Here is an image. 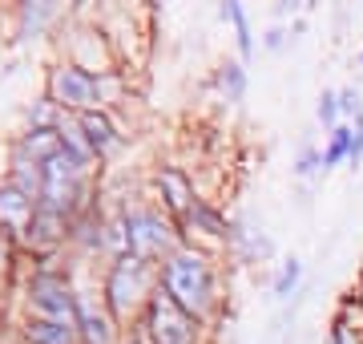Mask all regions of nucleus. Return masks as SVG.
<instances>
[{
	"label": "nucleus",
	"instance_id": "f8f14e48",
	"mask_svg": "<svg viewBox=\"0 0 363 344\" xmlns=\"http://www.w3.org/2000/svg\"><path fill=\"white\" fill-rule=\"evenodd\" d=\"M226 247H230L234 255H242L247 264H262V259H271L274 255V243L262 231H250V227L242 223H230V239H226Z\"/></svg>",
	"mask_w": 363,
	"mask_h": 344
},
{
	"label": "nucleus",
	"instance_id": "6ab92c4d",
	"mask_svg": "<svg viewBox=\"0 0 363 344\" xmlns=\"http://www.w3.org/2000/svg\"><path fill=\"white\" fill-rule=\"evenodd\" d=\"M52 16H57V4H49V0L21 4V25H25V37H28V33H40V28L49 25Z\"/></svg>",
	"mask_w": 363,
	"mask_h": 344
},
{
	"label": "nucleus",
	"instance_id": "6e6552de",
	"mask_svg": "<svg viewBox=\"0 0 363 344\" xmlns=\"http://www.w3.org/2000/svg\"><path fill=\"white\" fill-rule=\"evenodd\" d=\"M77 328H81V344H121L125 340V328H117V320L105 312L101 300L93 304L89 296H81Z\"/></svg>",
	"mask_w": 363,
	"mask_h": 344
},
{
	"label": "nucleus",
	"instance_id": "39448f33",
	"mask_svg": "<svg viewBox=\"0 0 363 344\" xmlns=\"http://www.w3.org/2000/svg\"><path fill=\"white\" fill-rule=\"evenodd\" d=\"M138 328L145 332L150 344H202V324L186 316L162 288L154 291V300H150Z\"/></svg>",
	"mask_w": 363,
	"mask_h": 344
},
{
	"label": "nucleus",
	"instance_id": "7ed1b4c3",
	"mask_svg": "<svg viewBox=\"0 0 363 344\" xmlns=\"http://www.w3.org/2000/svg\"><path fill=\"white\" fill-rule=\"evenodd\" d=\"M121 227H125V252L145 259V264H162L169 252H178L182 243V227L157 207H125L117 211Z\"/></svg>",
	"mask_w": 363,
	"mask_h": 344
},
{
	"label": "nucleus",
	"instance_id": "f03ea898",
	"mask_svg": "<svg viewBox=\"0 0 363 344\" xmlns=\"http://www.w3.org/2000/svg\"><path fill=\"white\" fill-rule=\"evenodd\" d=\"M154 291H157V264H145V259L125 252L105 267L101 304H105V312L117 320V328L130 332L133 324H142L145 308L154 300Z\"/></svg>",
	"mask_w": 363,
	"mask_h": 344
},
{
	"label": "nucleus",
	"instance_id": "20e7f679",
	"mask_svg": "<svg viewBox=\"0 0 363 344\" xmlns=\"http://www.w3.org/2000/svg\"><path fill=\"white\" fill-rule=\"evenodd\" d=\"M45 97L61 114H89V109H105V90L101 77L89 69L73 65V61H57L45 73Z\"/></svg>",
	"mask_w": 363,
	"mask_h": 344
},
{
	"label": "nucleus",
	"instance_id": "393cba45",
	"mask_svg": "<svg viewBox=\"0 0 363 344\" xmlns=\"http://www.w3.org/2000/svg\"><path fill=\"white\" fill-rule=\"evenodd\" d=\"M363 162V122L355 126V142H351V154H347V166H359Z\"/></svg>",
	"mask_w": 363,
	"mask_h": 344
},
{
	"label": "nucleus",
	"instance_id": "a878e982",
	"mask_svg": "<svg viewBox=\"0 0 363 344\" xmlns=\"http://www.w3.org/2000/svg\"><path fill=\"white\" fill-rule=\"evenodd\" d=\"M359 65H363V49H359Z\"/></svg>",
	"mask_w": 363,
	"mask_h": 344
},
{
	"label": "nucleus",
	"instance_id": "dca6fc26",
	"mask_svg": "<svg viewBox=\"0 0 363 344\" xmlns=\"http://www.w3.org/2000/svg\"><path fill=\"white\" fill-rule=\"evenodd\" d=\"M222 21H230V25H234V41H238V53H242V61H247V57H255V33H250L247 9H242L238 0H226V4H222Z\"/></svg>",
	"mask_w": 363,
	"mask_h": 344
},
{
	"label": "nucleus",
	"instance_id": "aec40b11",
	"mask_svg": "<svg viewBox=\"0 0 363 344\" xmlns=\"http://www.w3.org/2000/svg\"><path fill=\"white\" fill-rule=\"evenodd\" d=\"M315 118H319V126H323L327 134L335 130V126H343V109H339V90H323L319 93V102H315Z\"/></svg>",
	"mask_w": 363,
	"mask_h": 344
},
{
	"label": "nucleus",
	"instance_id": "a211bd4d",
	"mask_svg": "<svg viewBox=\"0 0 363 344\" xmlns=\"http://www.w3.org/2000/svg\"><path fill=\"white\" fill-rule=\"evenodd\" d=\"M298 284H303V264L291 255V259H283V264H279V276L271 279V296L279 300V304H286V300L298 291Z\"/></svg>",
	"mask_w": 363,
	"mask_h": 344
},
{
	"label": "nucleus",
	"instance_id": "4be33fe9",
	"mask_svg": "<svg viewBox=\"0 0 363 344\" xmlns=\"http://www.w3.org/2000/svg\"><path fill=\"white\" fill-rule=\"evenodd\" d=\"M16 239H9V243H0V300L9 296V288H13V272H16Z\"/></svg>",
	"mask_w": 363,
	"mask_h": 344
},
{
	"label": "nucleus",
	"instance_id": "5701e85b",
	"mask_svg": "<svg viewBox=\"0 0 363 344\" xmlns=\"http://www.w3.org/2000/svg\"><path fill=\"white\" fill-rule=\"evenodd\" d=\"M339 109H343V118H347L351 126H359L363 122V93L355 90V85H343V90H339Z\"/></svg>",
	"mask_w": 363,
	"mask_h": 344
},
{
	"label": "nucleus",
	"instance_id": "9b49d317",
	"mask_svg": "<svg viewBox=\"0 0 363 344\" xmlns=\"http://www.w3.org/2000/svg\"><path fill=\"white\" fill-rule=\"evenodd\" d=\"M65 146H61V134L57 130H33V126H25V130L13 138V146H9V154H21V158L28 162H45L52 158V154H61Z\"/></svg>",
	"mask_w": 363,
	"mask_h": 344
},
{
	"label": "nucleus",
	"instance_id": "423d86ee",
	"mask_svg": "<svg viewBox=\"0 0 363 344\" xmlns=\"http://www.w3.org/2000/svg\"><path fill=\"white\" fill-rule=\"evenodd\" d=\"M154 186H157V199H162V211L174 219V223H182L186 215L194 211V178L182 171V166H162V171L154 174Z\"/></svg>",
	"mask_w": 363,
	"mask_h": 344
},
{
	"label": "nucleus",
	"instance_id": "9d476101",
	"mask_svg": "<svg viewBox=\"0 0 363 344\" xmlns=\"http://www.w3.org/2000/svg\"><path fill=\"white\" fill-rule=\"evenodd\" d=\"M33 211H37V203L28 199V195H21V190L4 178V183H0V227H4L9 235H16V243H21V235H25Z\"/></svg>",
	"mask_w": 363,
	"mask_h": 344
},
{
	"label": "nucleus",
	"instance_id": "4468645a",
	"mask_svg": "<svg viewBox=\"0 0 363 344\" xmlns=\"http://www.w3.org/2000/svg\"><path fill=\"white\" fill-rule=\"evenodd\" d=\"M214 85L226 102H242V93H247V65L242 61H222L214 69Z\"/></svg>",
	"mask_w": 363,
	"mask_h": 344
},
{
	"label": "nucleus",
	"instance_id": "f3484780",
	"mask_svg": "<svg viewBox=\"0 0 363 344\" xmlns=\"http://www.w3.org/2000/svg\"><path fill=\"white\" fill-rule=\"evenodd\" d=\"M351 142H355V126H351V122H343V126H335V130L327 134V146H323V171H331V166H339V162H347Z\"/></svg>",
	"mask_w": 363,
	"mask_h": 344
},
{
	"label": "nucleus",
	"instance_id": "2eb2a0df",
	"mask_svg": "<svg viewBox=\"0 0 363 344\" xmlns=\"http://www.w3.org/2000/svg\"><path fill=\"white\" fill-rule=\"evenodd\" d=\"M57 134H61V146H65L69 154H77L81 162H89V166H97V154H93L89 138H85V130H81V122L73 118V114H65V118H61Z\"/></svg>",
	"mask_w": 363,
	"mask_h": 344
},
{
	"label": "nucleus",
	"instance_id": "412c9836",
	"mask_svg": "<svg viewBox=\"0 0 363 344\" xmlns=\"http://www.w3.org/2000/svg\"><path fill=\"white\" fill-rule=\"evenodd\" d=\"M323 171V150H315L311 142H303L298 146V158H295V178H315V174Z\"/></svg>",
	"mask_w": 363,
	"mask_h": 344
},
{
	"label": "nucleus",
	"instance_id": "ddd939ff",
	"mask_svg": "<svg viewBox=\"0 0 363 344\" xmlns=\"http://www.w3.org/2000/svg\"><path fill=\"white\" fill-rule=\"evenodd\" d=\"M21 340L25 344H81V328H65V324H49V320L25 316Z\"/></svg>",
	"mask_w": 363,
	"mask_h": 344
},
{
	"label": "nucleus",
	"instance_id": "0eeeda50",
	"mask_svg": "<svg viewBox=\"0 0 363 344\" xmlns=\"http://www.w3.org/2000/svg\"><path fill=\"white\" fill-rule=\"evenodd\" d=\"M178 227H182V239L194 243V247H198V239H214V243H226V239H230V219L206 199H198L194 211L186 215Z\"/></svg>",
	"mask_w": 363,
	"mask_h": 344
},
{
	"label": "nucleus",
	"instance_id": "b1692460",
	"mask_svg": "<svg viewBox=\"0 0 363 344\" xmlns=\"http://www.w3.org/2000/svg\"><path fill=\"white\" fill-rule=\"evenodd\" d=\"M286 37H291V28L274 25L271 33H267V37H262V49H271V53H274V49H283V45H286Z\"/></svg>",
	"mask_w": 363,
	"mask_h": 344
},
{
	"label": "nucleus",
	"instance_id": "f257e3e1",
	"mask_svg": "<svg viewBox=\"0 0 363 344\" xmlns=\"http://www.w3.org/2000/svg\"><path fill=\"white\" fill-rule=\"evenodd\" d=\"M157 288L202 328L218 312V267H214L206 247L182 243L178 252H169L157 264Z\"/></svg>",
	"mask_w": 363,
	"mask_h": 344
},
{
	"label": "nucleus",
	"instance_id": "1a4fd4ad",
	"mask_svg": "<svg viewBox=\"0 0 363 344\" xmlns=\"http://www.w3.org/2000/svg\"><path fill=\"white\" fill-rule=\"evenodd\" d=\"M73 118L81 122V130L89 138L97 162H105L117 146H121V134H117V122L109 118V109H89V114H73Z\"/></svg>",
	"mask_w": 363,
	"mask_h": 344
}]
</instances>
